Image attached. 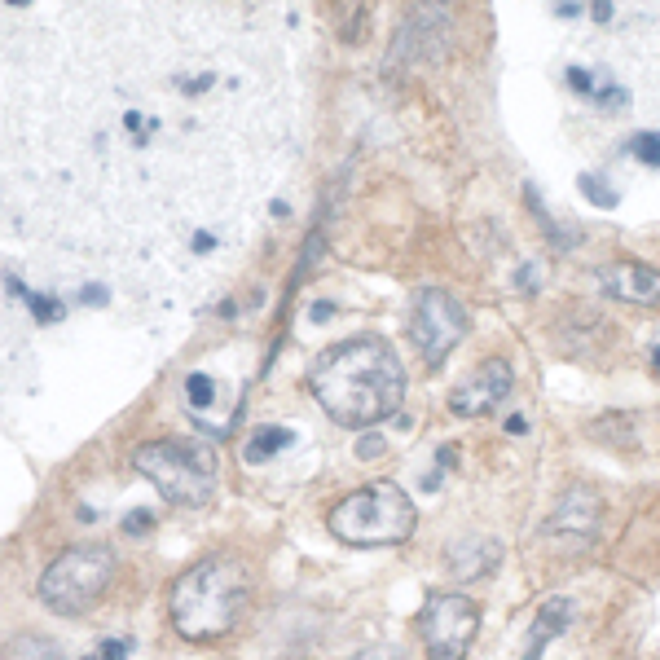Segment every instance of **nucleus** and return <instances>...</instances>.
Masks as SVG:
<instances>
[{
    "instance_id": "6ab92c4d",
    "label": "nucleus",
    "mask_w": 660,
    "mask_h": 660,
    "mask_svg": "<svg viewBox=\"0 0 660 660\" xmlns=\"http://www.w3.org/2000/svg\"><path fill=\"white\" fill-rule=\"evenodd\" d=\"M150 520H154L150 511H132L124 520V533H150Z\"/></svg>"
},
{
    "instance_id": "0eeeda50",
    "label": "nucleus",
    "mask_w": 660,
    "mask_h": 660,
    "mask_svg": "<svg viewBox=\"0 0 660 660\" xmlns=\"http://www.w3.org/2000/svg\"><path fill=\"white\" fill-rule=\"evenodd\" d=\"M410 335H414V348L423 357V366H440L449 357L462 335H467V308H462L449 291L440 286H423L414 295V313H410Z\"/></svg>"
},
{
    "instance_id": "9d476101",
    "label": "nucleus",
    "mask_w": 660,
    "mask_h": 660,
    "mask_svg": "<svg viewBox=\"0 0 660 660\" xmlns=\"http://www.w3.org/2000/svg\"><path fill=\"white\" fill-rule=\"evenodd\" d=\"M599 286L612 300L625 304H660V269H652V264L638 260L608 264V269H599Z\"/></svg>"
},
{
    "instance_id": "6e6552de",
    "label": "nucleus",
    "mask_w": 660,
    "mask_h": 660,
    "mask_svg": "<svg viewBox=\"0 0 660 660\" xmlns=\"http://www.w3.org/2000/svg\"><path fill=\"white\" fill-rule=\"evenodd\" d=\"M515 388V370L511 361L502 357H489L480 361L476 370L467 374V379H458L454 388H449V410H454L458 418H480V414H493L498 405L511 396Z\"/></svg>"
},
{
    "instance_id": "aec40b11",
    "label": "nucleus",
    "mask_w": 660,
    "mask_h": 660,
    "mask_svg": "<svg viewBox=\"0 0 660 660\" xmlns=\"http://www.w3.org/2000/svg\"><path fill=\"white\" fill-rule=\"evenodd\" d=\"M568 84L577 88V93H586V97H590V88H594V80H590L586 71H581V66H572V71H568Z\"/></svg>"
},
{
    "instance_id": "4468645a",
    "label": "nucleus",
    "mask_w": 660,
    "mask_h": 660,
    "mask_svg": "<svg viewBox=\"0 0 660 660\" xmlns=\"http://www.w3.org/2000/svg\"><path fill=\"white\" fill-rule=\"evenodd\" d=\"M630 154L638 163H647V168H660V132H634Z\"/></svg>"
},
{
    "instance_id": "2eb2a0df",
    "label": "nucleus",
    "mask_w": 660,
    "mask_h": 660,
    "mask_svg": "<svg viewBox=\"0 0 660 660\" xmlns=\"http://www.w3.org/2000/svg\"><path fill=\"white\" fill-rule=\"evenodd\" d=\"M185 396H190L194 410H207V405L216 401V383L207 379V374H190V379H185Z\"/></svg>"
},
{
    "instance_id": "a211bd4d",
    "label": "nucleus",
    "mask_w": 660,
    "mask_h": 660,
    "mask_svg": "<svg viewBox=\"0 0 660 660\" xmlns=\"http://www.w3.org/2000/svg\"><path fill=\"white\" fill-rule=\"evenodd\" d=\"M132 652L128 638H110V643H102V652H97V660H124Z\"/></svg>"
},
{
    "instance_id": "5701e85b",
    "label": "nucleus",
    "mask_w": 660,
    "mask_h": 660,
    "mask_svg": "<svg viewBox=\"0 0 660 660\" xmlns=\"http://www.w3.org/2000/svg\"><path fill=\"white\" fill-rule=\"evenodd\" d=\"M506 432H515V436H524V432H528V423H524V418H506Z\"/></svg>"
},
{
    "instance_id": "1a4fd4ad",
    "label": "nucleus",
    "mask_w": 660,
    "mask_h": 660,
    "mask_svg": "<svg viewBox=\"0 0 660 660\" xmlns=\"http://www.w3.org/2000/svg\"><path fill=\"white\" fill-rule=\"evenodd\" d=\"M603 520V498L590 489V484H572V489L559 493L555 511L546 520V533H572V537H590Z\"/></svg>"
},
{
    "instance_id": "ddd939ff",
    "label": "nucleus",
    "mask_w": 660,
    "mask_h": 660,
    "mask_svg": "<svg viewBox=\"0 0 660 660\" xmlns=\"http://www.w3.org/2000/svg\"><path fill=\"white\" fill-rule=\"evenodd\" d=\"M577 190L586 194L594 207H616V190H612L608 181H603L599 172H586V176H577Z\"/></svg>"
},
{
    "instance_id": "f03ea898",
    "label": "nucleus",
    "mask_w": 660,
    "mask_h": 660,
    "mask_svg": "<svg viewBox=\"0 0 660 660\" xmlns=\"http://www.w3.org/2000/svg\"><path fill=\"white\" fill-rule=\"evenodd\" d=\"M256 590L247 559L238 555H207L190 564L168 586V616L172 630L190 643H216L242 621Z\"/></svg>"
},
{
    "instance_id": "7ed1b4c3",
    "label": "nucleus",
    "mask_w": 660,
    "mask_h": 660,
    "mask_svg": "<svg viewBox=\"0 0 660 660\" xmlns=\"http://www.w3.org/2000/svg\"><path fill=\"white\" fill-rule=\"evenodd\" d=\"M330 533L339 537L344 546L370 550V546H401L414 537L418 511L410 502V493L401 489L396 480H374L352 489L344 502L330 506L326 515Z\"/></svg>"
},
{
    "instance_id": "f257e3e1",
    "label": "nucleus",
    "mask_w": 660,
    "mask_h": 660,
    "mask_svg": "<svg viewBox=\"0 0 660 660\" xmlns=\"http://www.w3.org/2000/svg\"><path fill=\"white\" fill-rule=\"evenodd\" d=\"M308 392L339 427L370 432L401 414L405 401V366L388 339L357 335L326 348L308 370Z\"/></svg>"
},
{
    "instance_id": "dca6fc26",
    "label": "nucleus",
    "mask_w": 660,
    "mask_h": 660,
    "mask_svg": "<svg viewBox=\"0 0 660 660\" xmlns=\"http://www.w3.org/2000/svg\"><path fill=\"white\" fill-rule=\"evenodd\" d=\"M18 291H22V286H18ZM22 300H27V308L36 313V322H58V317H62L58 300H44V295H36V291H22Z\"/></svg>"
},
{
    "instance_id": "f3484780",
    "label": "nucleus",
    "mask_w": 660,
    "mask_h": 660,
    "mask_svg": "<svg viewBox=\"0 0 660 660\" xmlns=\"http://www.w3.org/2000/svg\"><path fill=\"white\" fill-rule=\"evenodd\" d=\"M379 454H388V440L374 436V427H370V432H361V440H357V458L370 462V458H379Z\"/></svg>"
},
{
    "instance_id": "412c9836",
    "label": "nucleus",
    "mask_w": 660,
    "mask_h": 660,
    "mask_svg": "<svg viewBox=\"0 0 660 660\" xmlns=\"http://www.w3.org/2000/svg\"><path fill=\"white\" fill-rule=\"evenodd\" d=\"M594 22H612V0H590Z\"/></svg>"
},
{
    "instance_id": "39448f33",
    "label": "nucleus",
    "mask_w": 660,
    "mask_h": 660,
    "mask_svg": "<svg viewBox=\"0 0 660 660\" xmlns=\"http://www.w3.org/2000/svg\"><path fill=\"white\" fill-rule=\"evenodd\" d=\"M115 581V550L110 546H71L44 568L40 577V603L53 616H84L97 608V599Z\"/></svg>"
},
{
    "instance_id": "f8f14e48",
    "label": "nucleus",
    "mask_w": 660,
    "mask_h": 660,
    "mask_svg": "<svg viewBox=\"0 0 660 660\" xmlns=\"http://www.w3.org/2000/svg\"><path fill=\"white\" fill-rule=\"evenodd\" d=\"M286 445H295V432L291 427H256V432L247 436V445H242V458L247 462H269L273 454H282Z\"/></svg>"
},
{
    "instance_id": "20e7f679",
    "label": "nucleus",
    "mask_w": 660,
    "mask_h": 660,
    "mask_svg": "<svg viewBox=\"0 0 660 660\" xmlns=\"http://www.w3.org/2000/svg\"><path fill=\"white\" fill-rule=\"evenodd\" d=\"M132 471L146 476L172 506H207L216 493L220 462L203 440H146L132 449Z\"/></svg>"
},
{
    "instance_id": "b1692460",
    "label": "nucleus",
    "mask_w": 660,
    "mask_h": 660,
    "mask_svg": "<svg viewBox=\"0 0 660 660\" xmlns=\"http://www.w3.org/2000/svg\"><path fill=\"white\" fill-rule=\"evenodd\" d=\"M652 361H656V366H660V344H656V352H652Z\"/></svg>"
},
{
    "instance_id": "4be33fe9",
    "label": "nucleus",
    "mask_w": 660,
    "mask_h": 660,
    "mask_svg": "<svg viewBox=\"0 0 660 660\" xmlns=\"http://www.w3.org/2000/svg\"><path fill=\"white\" fill-rule=\"evenodd\" d=\"M330 317H335V304L317 300V304H313V322H330Z\"/></svg>"
},
{
    "instance_id": "9b49d317",
    "label": "nucleus",
    "mask_w": 660,
    "mask_h": 660,
    "mask_svg": "<svg viewBox=\"0 0 660 660\" xmlns=\"http://www.w3.org/2000/svg\"><path fill=\"white\" fill-rule=\"evenodd\" d=\"M568 621H572V603H568V599H546L542 608H537V616H533V630H528V652H524V660H542L546 647L568 630Z\"/></svg>"
},
{
    "instance_id": "423d86ee",
    "label": "nucleus",
    "mask_w": 660,
    "mask_h": 660,
    "mask_svg": "<svg viewBox=\"0 0 660 660\" xmlns=\"http://www.w3.org/2000/svg\"><path fill=\"white\" fill-rule=\"evenodd\" d=\"M480 608L476 599L458 590H432L418 612V638L427 647V660H467V647L476 643Z\"/></svg>"
}]
</instances>
